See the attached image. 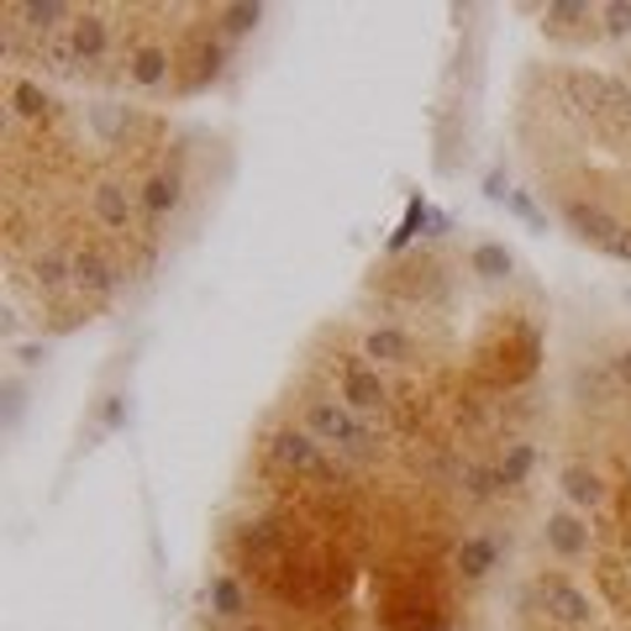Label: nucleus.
Returning <instances> with one entry per match:
<instances>
[{"instance_id":"nucleus-1","label":"nucleus","mask_w":631,"mask_h":631,"mask_svg":"<svg viewBox=\"0 0 631 631\" xmlns=\"http://www.w3.org/2000/svg\"><path fill=\"white\" fill-rule=\"evenodd\" d=\"M305 432L316 437V442H332L337 453H348V458H379V437L358 421V416L348 411V406H337V400H305Z\"/></svg>"},{"instance_id":"nucleus-2","label":"nucleus","mask_w":631,"mask_h":631,"mask_svg":"<svg viewBox=\"0 0 631 631\" xmlns=\"http://www.w3.org/2000/svg\"><path fill=\"white\" fill-rule=\"evenodd\" d=\"M269 458L290 469L295 480H322V484H337V463L322 453V442L305 432V427H280L269 432Z\"/></svg>"},{"instance_id":"nucleus-3","label":"nucleus","mask_w":631,"mask_h":631,"mask_svg":"<svg viewBox=\"0 0 631 631\" xmlns=\"http://www.w3.org/2000/svg\"><path fill=\"white\" fill-rule=\"evenodd\" d=\"M337 390H343V406L353 416H390V385L379 379V369L369 358H343Z\"/></svg>"},{"instance_id":"nucleus-4","label":"nucleus","mask_w":631,"mask_h":631,"mask_svg":"<svg viewBox=\"0 0 631 631\" xmlns=\"http://www.w3.org/2000/svg\"><path fill=\"white\" fill-rule=\"evenodd\" d=\"M537 600H543V616L553 627L564 631H589L595 627V600H589L585 589H574L568 579H537Z\"/></svg>"},{"instance_id":"nucleus-5","label":"nucleus","mask_w":631,"mask_h":631,"mask_svg":"<svg viewBox=\"0 0 631 631\" xmlns=\"http://www.w3.org/2000/svg\"><path fill=\"white\" fill-rule=\"evenodd\" d=\"M137 190H127L122 179H101L95 190H90V217L101 221L106 232H116V238H132V227H137Z\"/></svg>"},{"instance_id":"nucleus-6","label":"nucleus","mask_w":631,"mask_h":631,"mask_svg":"<svg viewBox=\"0 0 631 631\" xmlns=\"http://www.w3.org/2000/svg\"><path fill=\"white\" fill-rule=\"evenodd\" d=\"M122 80H127L132 90H143V95L169 90V80H175V53H169V48H158V43L132 48L127 59H122Z\"/></svg>"},{"instance_id":"nucleus-7","label":"nucleus","mask_w":631,"mask_h":631,"mask_svg":"<svg viewBox=\"0 0 631 631\" xmlns=\"http://www.w3.org/2000/svg\"><path fill=\"white\" fill-rule=\"evenodd\" d=\"M116 284H122V263L106 259L101 248H80L74 253V290L85 295V301H111L116 295Z\"/></svg>"},{"instance_id":"nucleus-8","label":"nucleus","mask_w":631,"mask_h":631,"mask_svg":"<svg viewBox=\"0 0 631 631\" xmlns=\"http://www.w3.org/2000/svg\"><path fill=\"white\" fill-rule=\"evenodd\" d=\"M74 17H80V6H64V0H22V6H6V22L27 27L38 43L53 38L59 27H74Z\"/></svg>"},{"instance_id":"nucleus-9","label":"nucleus","mask_w":631,"mask_h":631,"mask_svg":"<svg viewBox=\"0 0 631 631\" xmlns=\"http://www.w3.org/2000/svg\"><path fill=\"white\" fill-rule=\"evenodd\" d=\"M564 221H568V227H574V232H579L585 242H595L600 253H606L610 242H616V232L627 227L621 217H610L600 200H564Z\"/></svg>"},{"instance_id":"nucleus-10","label":"nucleus","mask_w":631,"mask_h":631,"mask_svg":"<svg viewBox=\"0 0 631 631\" xmlns=\"http://www.w3.org/2000/svg\"><path fill=\"white\" fill-rule=\"evenodd\" d=\"M179 200H185L179 169H153V175L143 179V190H137V206H143V221H148V227H158L169 211H179Z\"/></svg>"},{"instance_id":"nucleus-11","label":"nucleus","mask_w":631,"mask_h":631,"mask_svg":"<svg viewBox=\"0 0 631 631\" xmlns=\"http://www.w3.org/2000/svg\"><path fill=\"white\" fill-rule=\"evenodd\" d=\"M543 17H547V32L564 38V43H595V38H606L600 11H589V6H547Z\"/></svg>"},{"instance_id":"nucleus-12","label":"nucleus","mask_w":631,"mask_h":631,"mask_svg":"<svg viewBox=\"0 0 631 631\" xmlns=\"http://www.w3.org/2000/svg\"><path fill=\"white\" fill-rule=\"evenodd\" d=\"M48 116H53L48 90L38 80H27V74H11L6 80V122H48Z\"/></svg>"},{"instance_id":"nucleus-13","label":"nucleus","mask_w":631,"mask_h":631,"mask_svg":"<svg viewBox=\"0 0 631 631\" xmlns=\"http://www.w3.org/2000/svg\"><path fill=\"white\" fill-rule=\"evenodd\" d=\"M558 484H564V501L579 505V511H600V505L610 501V484H606V474H600L595 463H568Z\"/></svg>"},{"instance_id":"nucleus-14","label":"nucleus","mask_w":631,"mask_h":631,"mask_svg":"<svg viewBox=\"0 0 631 631\" xmlns=\"http://www.w3.org/2000/svg\"><path fill=\"white\" fill-rule=\"evenodd\" d=\"M69 38H74L80 64H106L111 59V22L101 17V11H80L74 27H69Z\"/></svg>"},{"instance_id":"nucleus-15","label":"nucleus","mask_w":631,"mask_h":631,"mask_svg":"<svg viewBox=\"0 0 631 631\" xmlns=\"http://www.w3.org/2000/svg\"><path fill=\"white\" fill-rule=\"evenodd\" d=\"M543 537H547V547H553L558 558H585L589 543H595V532H589L574 511H553L547 526H543Z\"/></svg>"},{"instance_id":"nucleus-16","label":"nucleus","mask_w":631,"mask_h":631,"mask_svg":"<svg viewBox=\"0 0 631 631\" xmlns=\"http://www.w3.org/2000/svg\"><path fill=\"white\" fill-rule=\"evenodd\" d=\"M206 606H211V616H221V621H242V616H253V600H248L242 579H232V574H211V585H206Z\"/></svg>"},{"instance_id":"nucleus-17","label":"nucleus","mask_w":631,"mask_h":631,"mask_svg":"<svg viewBox=\"0 0 631 631\" xmlns=\"http://www.w3.org/2000/svg\"><path fill=\"white\" fill-rule=\"evenodd\" d=\"M495 558H501V543H495V537H463V543H458V553H453L458 579H469V585L490 579Z\"/></svg>"},{"instance_id":"nucleus-18","label":"nucleus","mask_w":631,"mask_h":631,"mask_svg":"<svg viewBox=\"0 0 631 631\" xmlns=\"http://www.w3.org/2000/svg\"><path fill=\"white\" fill-rule=\"evenodd\" d=\"M364 358H379V364H411V358H416L411 332H400V327H374L369 337H364Z\"/></svg>"},{"instance_id":"nucleus-19","label":"nucleus","mask_w":631,"mask_h":631,"mask_svg":"<svg viewBox=\"0 0 631 631\" xmlns=\"http://www.w3.org/2000/svg\"><path fill=\"white\" fill-rule=\"evenodd\" d=\"M469 269H474L480 280H505V274L516 269V259H511V248H505V242H474Z\"/></svg>"},{"instance_id":"nucleus-20","label":"nucleus","mask_w":631,"mask_h":631,"mask_svg":"<svg viewBox=\"0 0 631 631\" xmlns=\"http://www.w3.org/2000/svg\"><path fill=\"white\" fill-rule=\"evenodd\" d=\"M532 463H537V448H532V442H505V458H501V469H495L501 490H516V484H526Z\"/></svg>"},{"instance_id":"nucleus-21","label":"nucleus","mask_w":631,"mask_h":631,"mask_svg":"<svg viewBox=\"0 0 631 631\" xmlns=\"http://www.w3.org/2000/svg\"><path fill=\"white\" fill-rule=\"evenodd\" d=\"M38 59H43L53 74H74V69H80V53H74V38H69V32L43 38V43H38Z\"/></svg>"},{"instance_id":"nucleus-22","label":"nucleus","mask_w":631,"mask_h":631,"mask_svg":"<svg viewBox=\"0 0 631 631\" xmlns=\"http://www.w3.org/2000/svg\"><path fill=\"white\" fill-rule=\"evenodd\" d=\"M217 17H221V27H227L232 38H242V32H253V27L263 22L259 6H217Z\"/></svg>"},{"instance_id":"nucleus-23","label":"nucleus","mask_w":631,"mask_h":631,"mask_svg":"<svg viewBox=\"0 0 631 631\" xmlns=\"http://www.w3.org/2000/svg\"><path fill=\"white\" fill-rule=\"evenodd\" d=\"M600 27H606V38H631V6L627 0H616V6H600Z\"/></svg>"},{"instance_id":"nucleus-24","label":"nucleus","mask_w":631,"mask_h":631,"mask_svg":"<svg viewBox=\"0 0 631 631\" xmlns=\"http://www.w3.org/2000/svg\"><path fill=\"white\" fill-rule=\"evenodd\" d=\"M421 221H432V211H427V200H411V206H406V221H400V232L390 238L395 253H400V248L416 238V227H421Z\"/></svg>"},{"instance_id":"nucleus-25","label":"nucleus","mask_w":631,"mask_h":631,"mask_svg":"<svg viewBox=\"0 0 631 631\" xmlns=\"http://www.w3.org/2000/svg\"><path fill=\"white\" fill-rule=\"evenodd\" d=\"M505 200H511V211H516V217H526L532 227H537V232H547V217L537 211V206H532V196H526V190H511Z\"/></svg>"},{"instance_id":"nucleus-26","label":"nucleus","mask_w":631,"mask_h":631,"mask_svg":"<svg viewBox=\"0 0 631 631\" xmlns=\"http://www.w3.org/2000/svg\"><path fill=\"white\" fill-rule=\"evenodd\" d=\"M101 421H106L111 432H116V427H127V406H122V395H111L106 406H101Z\"/></svg>"},{"instance_id":"nucleus-27","label":"nucleus","mask_w":631,"mask_h":631,"mask_svg":"<svg viewBox=\"0 0 631 631\" xmlns=\"http://www.w3.org/2000/svg\"><path fill=\"white\" fill-rule=\"evenodd\" d=\"M610 374H616V385L631 395V348H621L616 358H610Z\"/></svg>"},{"instance_id":"nucleus-28","label":"nucleus","mask_w":631,"mask_h":631,"mask_svg":"<svg viewBox=\"0 0 631 631\" xmlns=\"http://www.w3.org/2000/svg\"><path fill=\"white\" fill-rule=\"evenodd\" d=\"M606 259H616V263H631V221L616 232V242L606 248Z\"/></svg>"},{"instance_id":"nucleus-29","label":"nucleus","mask_w":631,"mask_h":631,"mask_svg":"<svg viewBox=\"0 0 631 631\" xmlns=\"http://www.w3.org/2000/svg\"><path fill=\"white\" fill-rule=\"evenodd\" d=\"M17 358H22L27 369H38V364H43V358H48V348H22V353H17Z\"/></svg>"}]
</instances>
